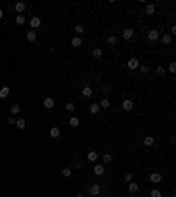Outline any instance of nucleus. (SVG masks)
Wrapping results in <instances>:
<instances>
[{
	"instance_id": "nucleus-1",
	"label": "nucleus",
	"mask_w": 176,
	"mask_h": 197,
	"mask_svg": "<svg viewBox=\"0 0 176 197\" xmlns=\"http://www.w3.org/2000/svg\"><path fill=\"white\" fill-rule=\"evenodd\" d=\"M146 37H148V40H151V42H155V40L159 39V30H157V28H151L150 32H148V35H146Z\"/></svg>"
},
{
	"instance_id": "nucleus-2",
	"label": "nucleus",
	"mask_w": 176,
	"mask_h": 197,
	"mask_svg": "<svg viewBox=\"0 0 176 197\" xmlns=\"http://www.w3.org/2000/svg\"><path fill=\"white\" fill-rule=\"evenodd\" d=\"M122 107L125 109V111H132V109H134V102H132L130 99H123V102H122Z\"/></svg>"
},
{
	"instance_id": "nucleus-3",
	"label": "nucleus",
	"mask_w": 176,
	"mask_h": 197,
	"mask_svg": "<svg viewBox=\"0 0 176 197\" xmlns=\"http://www.w3.org/2000/svg\"><path fill=\"white\" fill-rule=\"evenodd\" d=\"M127 67H129L130 70H136V69L139 67V60H137V58H130V60L127 62Z\"/></svg>"
},
{
	"instance_id": "nucleus-4",
	"label": "nucleus",
	"mask_w": 176,
	"mask_h": 197,
	"mask_svg": "<svg viewBox=\"0 0 176 197\" xmlns=\"http://www.w3.org/2000/svg\"><path fill=\"white\" fill-rule=\"evenodd\" d=\"M150 181L151 183H160L162 181V174L160 172H151L150 174Z\"/></svg>"
},
{
	"instance_id": "nucleus-5",
	"label": "nucleus",
	"mask_w": 176,
	"mask_h": 197,
	"mask_svg": "<svg viewBox=\"0 0 176 197\" xmlns=\"http://www.w3.org/2000/svg\"><path fill=\"white\" fill-rule=\"evenodd\" d=\"M132 37H134V28H123V39L130 40Z\"/></svg>"
},
{
	"instance_id": "nucleus-6",
	"label": "nucleus",
	"mask_w": 176,
	"mask_h": 197,
	"mask_svg": "<svg viewBox=\"0 0 176 197\" xmlns=\"http://www.w3.org/2000/svg\"><path fill=\"white\" fill-rule=\"evenodd\" d=\"M30 27H32V30L39 28V27H41V18H39V16H34L32 19H30Z\"/></svg>"
},
{
	"instance_id": "nucleus-7",
	"label": "nucleus",
	"mask_w": 176,
	"mask_h": 197,
	"mask_svg": "<svg viewBox=\"0 0 176 197\" xmlns=\"http://www.w3.org/2000/svg\"><path fill=\"white\" fill-rule=\"evenodd\" d=\"M27 40H28V42H35V40H37L35 30H28V32H27Z\"/></svg>"
},
{
	"instance_id": "nucleus-8",
	"label": "nucleus",
	"mask_w": 176,
	"mask_h": 197,
	"mask_svg": "<svg viewBox=\"0 0 176 197\" xmlns=\"http://www.w3.org/2000/svg\"><path fill=\"white\" fill-rule=\"evenodd\" d=\"M92 93H94L92 86H88V85H86V86H83V90H81V95H83V97H86V99H88V97H92Z\"/></svg>"
},
{
	"instance_id": "nucleus-9",
	"label": "nucleus",
	"mask_w": 176,
	"mask_h": 197,
	"mask_svg": "<svg viewBox=\"0 0 176 197\" xmlns=\"http://www.w3.org/2000/svg\"><path fill=\"white\" fill-rule=\"evenodd\" d=\"M90 194H92V195H94V197H97V195L100 194V185H99V183H95V185H92V186H90Z\"/></svg>"
},
{
	"instance_id": "nucleus-10",
	"label": "nucleus",
	"mask_w": 176,
	"mask_h": 197,
	"mask_svg": "<svg viewBox=\"0 0 176 197\" xmlns=\"http://www.w3.org/2000/svg\"><path fill=\"white\" fill-rule=\"evenodd\" d=\"M14 9H16V13L21 14V13H25V11H27V4H25V2H18V4L14 5Z\"/></svg>"
},
{
	"instance_id": "nucleus-11",
	"label": "nucleus",
	"mask_w": 176,
	"mask_h": 197,
	"mask_svg": "<svg viewBox=\"0 0 176 197\" xmlns=\"http://www.w3.org/2000/svg\"><path fill=\"white\" fill-rule=\"evenodd\" d=\"M79 123H81V121H79V118H78V116H72V118L69 120V127L76 129V127H79Z\"/></svg>"
},
{
	"instance_id": "nucleus-12",
	"label": "nucleus",
	"mask_w": 176,
	"mask_h": 197,
	"mask_svg": "<svg viewBox=\"0 0 176 197\" xmlns=\"http://www.w3.org/2000/svg\"><path fill=\"white\" fill-rule=\"evenodd\" d=\"M44 107L46 109H53L55 107V99H49V97L44 99Z\"/></svg>"
},
{
	"instance_id": "nucleus-13",
	"label": "nucleus",
	"mask_w": 176,
	"mask_h": 197,
	"mask_svg": "<svg viewBox=\"0 0 176 197\" xmlns=\"http://www.w3.org/2000/svg\"><path fill=\"white\" fill-rule=\"evenodd\" d=\"M49 136L53 137V139L60 137V129H58V127H51V129H49Z\"/></svg>"
},
{
	"instance_id": "nucleus-14",
	"label": "nucleus",
	"mask_w": 176,
	"mask_h": 197,
	"mask_svg": "<svg viewBox=\"0 0 176 197\" xmlns=\"http://www.w3.org/2000/svg\"><path fill=\"white\" fill-rule=\"evenodd\" d=\"M86 159H88L90 162H95V160L99 159V153H97V151H94V150H92V151H88V155H86Z\"/></svg>"
},
{
	"instance_id": "nucleus-15",
	"label": "nucleus",
	"mask_w": 176,
	"mask_h": 197,
	"mask_svg": "<svg viewBox=\"0 0 176 197\" xmlns=\"http://www.w3.org/2000/svg\"><path fill=\"white\" fill-rule=\"evenodd\" d=\"M9 93H11L9 86H4V88H0V99H7V97H9Z\"/></svg>"
},
{
	"instance_id": "nucleus-16",
	"label": "nucleus",
	"mask_w": 176,
	"mask_h": 197,
	"mask_svg": "<svg viewBox=\"0 0 176 197\" xmlns=\"http://www.w3.org/2000/svg\"><path fill=\"white\" fill-rule=\"evenodd\" d=\"M92 56H94L95 60H100V58H102V49H100V48H95L94 51H92Z\"/></svg>"
},
{
	"instance_id": "nucleus-17",
	"label": "nucleus",
	"mask_w": 176,
	"mask_h": 197,
	"mask_svg": "<svg viewBox=\"0 0 176 197\" xmlns=\"http://www.w3.org/2000/svg\"><path fill=\"white\" fill-rule=\"evenodd\" d=\"M14 125H16V127L19 129V130H23V129H25V125H27V121H25V118H18Z\"/></svg>"
},
{
	"instance_id": "nucleus-18",
	"label": "nucleus",
	"mask_w": 176,
	"mask_h": 197,
	"mask_svg": "<svg viewBox=\"0 0 176 197\" xmlns=\"http://www.w3.org/2000/svg\"><path fill=\"white\" fill-rule=\"evenodd\" d=\"M94 172H95V176H102V174H104V165H95V167H94Z\"/></svg>"
},
{
	"instance_id": "nucleus-19",
	"label": "nucleus",
	"mask_w": 176,
	"mask_h": 197,
	"mask_svg": "<svg viewBox=\"0 0 176 197\" xmlns=\"http://www.w3.org/2000/svg\"><path fill=\"white\" fill-rule=\"evenodd\" d=\"M81 42H83L81 37H74V39L70 40V46H72V48H79V46H81Z\"/></svg>"
},
{
	"instance_id": "nucleus-20",
	"label": "nucleus",
	"mask_w": 176,
	"mask_h": 197,
	"mask_svg": "<svg viewBox=\"0 0 176 197\" xmlns=\"http://www.w3.org/2000/svg\"><path fill=\"white\" fill-rule=\"evenodd\" d=\"M129 192H130V194L139 192V185H137V183H129Z\"/></svg>"
},
{
	"instance_id": "nucleus-21",
	"label": "nucleus",
	"mask_w": 176,
	"mask_h": 197,
	"mask_svg": "<svg viewBox=\"0 0 176 197\" xmlns=\"http://www.w3.org/2000/svg\"><path fill=\"white\" fill-rule=\"evenodd\" d=\"M153 143H155V139H153L151 136H146V137H144V141H143L144 146H153Z\"/></svg>"
},
{
	"instance_id": "nucleus-22",
	"label": "nucleus",
	"mask_w": 176,
	"mask_h": 197,
	"mask_svg": "<svg viewBox=\"0 0 176 197\" xmlns=\"http://www.w3.org/2000/svg\"><path fill=\"white\" fill-rule=\"evenodd\" d=\"M19 111H21V107H19V104H13V106H11V116L18 115Z\"/></svg>"
},
{
	"instance_id": "nucleus-23",
	"label": "nucleus",
	"mask_w": 176,
	"mask_h": 197,
	"mask_svg": "<svg viewBox=\"0 0 176 197\" xmlns=\"http://www.w3.org/2000/svg\"><path fill=\"white\" fill-rule=\"evenodd\" d=\"M144 13H146V14H150V16H151V14L155 13V5H153V4H148L146 7H144Z\"/></svg>"
},
{
	"instance_id": "nucleus-24",
	"label": "nucleus",
	"mask_w": 176,
	"mask_h": 197,
	"mask_svg": "<svg viewBox=\"0 0 176 197\" xmlns=\"http://www.w3.org/2000/svg\"><path fill=\"white\" fill-rule=\"evenodd\" d=\"M62 176H64V178H70V176H72V169H70V167L62 169Z\"/></svg>"
},
{
	"instance_id": "nucleus-25",
	"label": "nucleus",
	"mask_w": 176,
	"mask_h": 197,
	"mask_svg": "<svg viewBox=\"0 0 176 197\" xmlns=\"http://www.w3.org/2000/svg\"><path fill=\"white\" fill-rule=\"evenodd\" d=\"M171 40H173V37H171L169 34H164V35H162V42H164L165 46H167V44H171Z\"/></svg>"
},
{
	"instance_id": "nucleus-26",
	"label": "nucleus",
	"mask_w": 176,
	"mask_h": 197,
	"mask_svg": "<svg viewBox=\"0 0 176 197\" xmlns=\"http://www.w3.org/2000/svg\"><path fill=\"white\" fill-rule=\"evenodd\" d=\"M99 104H90V113H92V115H97V113H99Z\"/></svg>"
},
{
	"instance_id": "nucleus-27",
	"label": "nucleus",
	"mask_w": 176,
	"mask_h": 197,
	"mask_svg": "<svg viewBox=\"0 0 176 197\" xmlns=\"http://www.w3.org/2000/svg\"><path fill=\"white\" fill-rule=\"evenodd\" d=\"M14 21H16V25H23V23H25V16H23V14H18Z\"/></svg>"
},
{
	"instance_id": "nucleus-28",
	"label": "nucleus",
	"mask_w": 176,
	"mask_h": 197,
	"mask_svg": "<svg viewBox=\"0 0 176 197\" xmlns=\"http://www.w3.org/2000/svg\"><path fill=\"white\" fill-rule=\"evenodd\" d=\"M109 104H111L109 99H102V100H100V104H99V107H109Z\"/></svg>"
},
{
	"instance_id": "nucleus-29",
	"label": "nucleus",
	"mask_w": 176,
	"mask_h": 197,
	"mask_svg": "<svg viewBox=\"0 0 176 197\" xmlns=\"http://www.w3.org/2000/svg\"><path fill=\"white\" fill-rule=\"evenodd\" d=\"M150 197H162V192L157 190V188H153V190L150 192Z\"/></svg>"
},
{
	"instance_id": "nucleus-30",
	"label": "nucleus",
	"mask_w": 176,
	"mask_h": 197,
	"mask_svg": "<svg viewBox=\"0 0 176 197\" xmlns=\"http://www.w3.org/2000/svg\"><path fill=\"white\" fill-rule=\"evenodd\" d=\"M65 109L72 113V111H74V109H76V104H74V102H67V104H65Z\"/></svg>"
},
{
	"instance_id": "nucleus-31",
	"label": "nucleus",
	"mask_w": 176,
	"mask_h": 197,
	"mask_svg": "<svg viewBox=\"0 0 176 197\" xmlns=\"http://www.w3.org/2000/svg\"><path fill=\"white\" fill-rule=\"evenodd\" d=\"M102 160H104V164H109L111 160H113V155H109V153H106L104 157H102Z\"/></svg>"
},
{
	"instance_id": "nucleus-32",
	"label": "nucleus",
	"mask_w": 176,
	"mask_h": 197,
	"mask_svg": "<svg viewBox=\"0 0 176 197\" xmlns=\"http://www.w3.org/2000/svg\"><path fill=\"white\" fill-rule=\"evenodd\" d=\"M108 44H111V46L116 44V37H115V35H109V37H108Z\"/></svg>"
},
{
	"instance_id": "nucleus-33",
	"label": "nucleus",
	"mask_w": 176,
	"mask_h": 197,
	"mask_svg": "<svg viewBox=\"0 0 176 197\" xmlns=\"http://www.w3.org/2000/svg\"><path fill=\"white\" fill-rule=\"evenodd\" d=\"M123 180H125L127 183H130V181H132V174H130V172H125V174H123Z\"/></svg>"
},
{
	"instance_id": "nucleus-34",
	"label": "nucleus",
	"mask_w": 176,
	"mask_h": 197,
	"mask_svg": "<svg viewBox=\"0 0 176 197\" xmlns=\"http://www.w3.org/2000/svg\"><path fill=\"white\" fill-rule=\"evenodd\" d=\"M155 70H157V74H159V76H162V74H165V69H164L162 65H159V67H157V69H155Z\"/></svg>"
},
{
	"instance_id": "nucleus-35",
	"label": "nucleus",
	"mask_w": 176,
	"mask_h": 197,
	"mask_svg": "<svg viewBox=\"0 0 176 197\" xmlns=\"http://www.w3.org/2000/svg\"><path fill=\"white\" fill-rule=\"evenodd\" d=\"M74 30H76V34H83V32H85V28H83L81 25H76V27H74Z\"/></svg>"
},
{
	"instance_id": "nucleus-36",
	"label": "nucleus",
	"mask_w": 176,
	"mask_h": 197,
	"mask_svg": "<svg viewBox=\"0 0 176 197\" xmlns=\"http://www.w3.org/2000/svg\"><path fill=\"white\" fill-rule=\"evenodd\" d=\"M169 72H171V74H174V72H176V64H174V62H171V65H169Z\"/></svg>"
},
{
	"instance_id": "nucleus-37",
	"label": "nucleus",
	"mask_w": 176,
	"mask_h": 197,
	"mask_svg": "<svg viewBox=\"0 0 176 197\" xmlns=\"http://www.w3.org/2000/svg\"><path fill=\"white\" fill-rule=\"evenodd\" d=\"M141 72H143V74H146V72H150V67H146V65H143V67H141Z\"/></svg>"
},
{
	"instance_id": "nucleus-38",
	"label": "nucleus",
	"mask_w": 176,
	"mask_h": 197,
	"mask_svg": "<svg viewBox=\"0 0 176 197\" xmlns=\"http://www.w3.org/2000/svg\"><path fill=\"white\" fill-rule=\"evenodd\" d=\"M7 121H9V125H14V123H16V120H14L13 116H9V120H7Z\"/></svg>"
},
{
	"instance_id": "nucleus-39",
	"label": "nucleus",
	"mask_w": 176,
	"mask_h": 197,
	"mask_svg": "<svg viewBox=\"0 0 176 197\" xmlns=\"http://www.w3.org/2000/svg\"><path fill=\"white\" fill-rule=\"evenodd\" d=\"M174 34H176V27H171V34H169V35H171V37H173V35H174Z\"/></svg>"
},
{
	"instance_id": "nucleus-40",
	"label": "nucleus",
	"mask_w": 176,
	"mask_h": 197,
	"mask_svg": "<svg viewBox=\"0 0 176 197\" xmlns=\"http://www.w3.org/2000/svg\"><path fill=\"white\" fill-rule=\"evenodd\" d=\"M4 18V11H2V9H0V19H2Z\"/></svg>"
},
{
	"instance_id": "nucleus-41",
	"label": "nucleus",
	"mask_w": 176,
	"mask_h": 197,
	"mask_svg": "<svg viewBox=\"0 0 176 197\" xmlns=\"http://www.w3.org/2000/svg\"><path fill=\"white\" fill-rule=\"evenodd\" d=\"M76 197H85V195H83V194H78V195H76Z\"/></svg>"
}]
</instances>
